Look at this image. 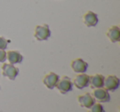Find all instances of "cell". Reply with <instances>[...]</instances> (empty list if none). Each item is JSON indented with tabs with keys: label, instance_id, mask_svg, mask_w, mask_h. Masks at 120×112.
<instances>
[{
	"label": "cell",
	"instance_id": "obj_1",
	"mask_svg": "<svg viewBox=\"0 0 120 112\" xmlns=\"http://www.w3.org/2000/svg\"><path fill=\"white\" fill-rule=\"evenodd\" d=\"M51 35V31L47 24L37 25L34 30V37L38 41H45Z\"/></svg>",
	"mask_w": 120,
	"mask_h": 112
},
{
	"label": "cell",
	"instance_id": "obj_2",
	"mask_svg": "<svg viewBox=\"0 0 120 112\" xmlns=\"http://www.w3.org/2000/svg\"><path fill=\"white\" fill-rule=\"evenodd\" d=\"M72 87H73V84H72V79L68 76L64 75L61 78L59 77L55 88L58 89L60 93L66 94L72 90Z\"/></svg>",
	"mask_w": 120,
	"mask_h": 112
},
{
	"label": "cell",
	"instance_id": "obj_3",
	"mask_svg": "<svg viewBox=\"0 0 120 112\" xmlns=\"http://www.w3.org/2000/svg\"><path fill=\"white\" fill-rule=\"evenodd\" d=\"M90 94L94 97L95 102L99 103H105L110 101V95L109 93V91H107L105 88H94Z\"/></svg>",
	"mask_w": 120,
	"mask_h": 112
},
{
	"label": "cell",
	"instance_id": "obj_4",
	"mask_svg": "<svg viewBox=\"0 0 120 112\" xmlns=\"http://www.w3.org/2000/svg\"><path fill=\"white\" fill-rule=\"evenodd\" d=\"M3 75L10 80H15L19 74V69L10 63H4L2 66Z\"/></svg>",
	"mask_w": 120,
	"mask_h": 112
},
{
	"label": "cell",
	"instance_id": "obj_5",
	"mask_svg": "<svg viewBox=\"0 0 120 112\" xmlns=\"http://www.w3.org/2000/svg\"><path fill=\"white\" fill-rule=\"evenodd\" d=\"M120 80L116 75H113V74H109L105 77V80H104V88L106 89L107 91H110V92H114L119 87Z\"/></svg>",
	"mask_w": 120,
	"mask_h": 112
},
{
	"label": "cell",
	"instance_id": "obj_6",
	"mask_svg": "<svg viewBox=\"0 0 120 112\" xmlns=\"http://www.w3.org/2000/svg\"><path fill=\"white\" fill-rule=\"evenodd\" d=\"M58 79H59L58 74H55L54 72H49L45 74V76L42 79V82L47 88L52 90L56 87Z\"/></svg>",
	"mask_w": 120,
	"mask_h": 112
},
{
	"label": "cell",
	"instance_id": "obj_7",
	"mask_svg": "<svg viewBox=\"0 0 120 112\" xmlns=\"http://www.w3.org/2000/svg\"><path fill=\"white\" fill-rule=\"evenodd\" d=\"M72 82L77 89H83L89 86V75L85 73L77 74Z\"/></svg>",
	"mask_w": 120,
	"mask_h": 112
},
{
	"label": "cell",
	"instance_id": "obj_8",
	"mask_svg": "<svg viewBox=\"0 0 120 112\" xmlns=\"http://www.w3.org/2000/svg\"><path fill=\"white\" fill-rule=\"evenodd\" d=\"M82 21L87 27H95L99 22L98 16L92 11H87L82 16Z\"/></svg>",
	"mask_w": 120,
	"mask_h": 112
},
{
	"label": "cell",
	"instance_id": "obj_9",
	"mask_svg": "<svg viewBox=\"0 0 120 112\" xmlns=\"http://www.w3.org/2000/svg\"><path fill=\"white\" fill-rule=\"evenodd\" d=\"M71 68L74 72L77 74L85 73L87 70L88 64L82 58H76L71 61Z\"/></svg>",
	"mask_w": 120,
	"mask_h": 112
},
{
	"label": "cell",
	"instance_id": "obj_10",
	"mask_svg": "<svg viewBox=\"0 0 120 112\" xmlns=\"http://www.w3.org/2000/svg\"><path fill=\"white\" fill-rule=\"evenodd\" d=\"M77 102L82 107L89 109L95 102V100L92 97L91 94L89 93V92H86V93L79 95L77 97Z\"/></svg>",
	"mask_w": 120,
	"mask_h": 112
},
{
	"label": "cell",
	"instance_id": "obj_11",
	"mask_svg": "<svg viewBox=\"0 0 120 112\" xmlns=\"http://www.w3.org/2000/svg\"><path fill=\"white\" fill-rule=\"evenodd\" d=\"M105 76L100 74H95L93 75H89V85L92 89L104 88Z\"/></svg>",
	"mask_w": 120,
	"mask_h": 112
},
{
	"label": "cell",
	"instance_id": "obj_12",
	"mask_svg": "<svg viewBox=\"0 0 120 112\" xmlns=\"http://www.w3.org/2000/svg\"><path fill=\"white\" fill-rule=\"evenodd\" d=\"M105 35L111 43H118L120 41V29L118 25H112L109 27Z\"/></svg>",
	"mask_w": 120,
	"mask_h": 112
},
{
	"label": "cell",
	"instance_id": "obj_13",
	"mask_svg": "<svg viewBox=\"0 0 120 112\" xmlns=\"http://www.w3.org/2000/svg\"><path fill=\"white\" fill-rule=\"evenodd\" d=\"M7 59L8 60V62L10 64H20L23 61V56L18 51L11 50L7 52Z\"/></svg>",
	"mask_w": 120,
	"mask_h": 112
},
{
	"label": "cell",
	"instance_id": "obj_14",
	"mask_svg": "<svg viewBox=\"0 0 120 112\" xmlns=\"http://www.w3.org/2000/svg\"><path fill=\"white\" fill-rule=\"evenodd\" d=\"M88 112H105V109L101 103L95 102L90 108L88 109Z\"/></svg>",
	"mask_w": 120,
	"mask_h": 112
},
{
	"label": "cell",
	"instance_id": "obj_15",
	"mask_svg": "<svg viewBox=\"0 0 120 112\" xmlns=\"http://www.w3.org/2000/svg\"><path fill=\"white\" fill-rule=\"evenodd\" d=\"M8 41L4 37L0 36V50H6L8 48Z\"/></svg>",
	"mask_w": 120,
	"mask_h": 112
},
{
	"label": "cell",
	"instance_id": "obj_16",
	"mask_svg": "<svg viewBox=\"0 0 120 112\" xmlns=\"http://www.w3.org/2000/svg\"><path fill=\"white\" fill-rule=\"evenodd\" d=\"M7 60V52L5 50H0V62H5Z\"/></svg>",
	"mask_w": 120,
	"mask_h": 112
}]
</instances>
